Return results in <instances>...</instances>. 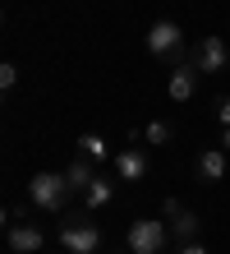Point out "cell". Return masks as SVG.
<instances>
[{"mask_svg":"<svg viewBox=\"0 0 230 254\" xmlns=\"http://www.w3.org/2000/svg\"><path fill=\"white\" fill-rule=\"evenodd\" d=\"M161 213L171 217L166 227H171V236H175L180 245L198 241V231H203V222H198V213H189V208H184V203H175V199H166V203H161Z\"/></svg>","mask_w":230,"mask_h":254,"instance_id":"5b68a950","label":"cell"},{"mask_svg":"<svg viewBox=\"0 0 230 254\" xmlns=\"http://www.w3.org/2000/svg\"><path fill=\"white\" fill-rule=\"evenodd\" d=\"M217 121L230 129V97H217Z\"/></svg>","mask_w":230,"mask_h":254,"instance_id":"2e32d148","label":"cell"},{"mask_svg":"<svg viewBox=\"0 0 230 254\" xmlns=\"http://www.w3.org/2000/svg\"><path fill=\"white\" fill-rule=\"evenodd\" d=\"M180 254H207V250L198 245V241H189V245H180Z\"/></svg>","mask_w":230,"mask_h":254,"instance_id":"e0dca14e","label":"cell"},{"mask_svg":"<svg viewBox=\"0 0 230 254\" xmlns=\"http://www.w3.org/2000/svg\"><path fill=\"white\" fill-rule=\"evenodd\" d=\"M115 176H120V181H143V176H147V157L138 153V148L115 153Z\"/></svg>","mask_w":230,"mask_h":254,"instance_id":"9c48e42d","label":"cell"},{"mask_svg":"<svg viewBox=\"0 0 230 254\" xmlns=\"http://www.w3.org/2000/svg\"><path fill=\"white\" fill-rule=\"evenodd\" d=\"M65 181H69L74 194H88L92 181H97V171H92V162H88V157H79V162H69V167H65Z\"/></svg>","mask_w":230,"mask_h":254,"instance_id":"30bf717a","label":"cell"},{"mask_svg":"<svg viewBox=\"0 0 230 254\" xmlns=\"http://www.w3.org/2000/svg\"><path fill=\"white\" fill-rule=\"evenodd\" d=\"M198 69L193 61H180L175 69H171V83H166V93H171V102H189L193 93H198Z\"/></svg>","mask_w":230,"mask_h":254,"instance_id":"52a82bcc","label":"cell"},{"mask_svg":"<svg viewBox=\"0 0 230 254\" xmlns=\"http://www.w3.org/2000/svg\"><path fill=\"white\" fill-rule=\"evenodd\" d=\"M193 171H198V181H221L226 176V148H207V153H198V162H193Z\"/></svg>","mask_w":230,"mask_h":254,"instance_id":"ba28073f","label":"cell"},{"mask_svg":"<svg viewBox=\"0 0 230 254\" xmlns=\"http://www.w3.org/2000/svg\"><path fill=\"white\" fill-rule=\"evenodd\" d=\"M166 241H171V227H166L161 217H138L129 227V250L134 254H161Z\"/></svg>","mask_w":230,"mask_h":254,"instance_id":"3957f363","label":"cell"},{"mask_svg":"<svg viewBox=\"0 0 230 254\" xmlns=\"http://www.w3.org/2000/svg\"><path fill=\"white\" fill-rule=\"evenodd\" d=\"M42 241H46V236H42L37 227H9V250H14V254H37Z\"/></svg>","mask_w":230,"mask_h":254,"instance_id":"8fae6325","label":"cell"},{"mask_svg":"<svg viewBox=\"0 0 230 254\" xmlns=\"http://www.w3.org/2000/svg\"><path fill=\"white\" fill-rule=\"evenodd\" d=\"M217 148H226V153H230V129H221V143Z\"/></svg>","mask_w":230,"mask_h":254,"instance_id":"ac0fdd59","label":"cell"},{"mask_svg":"<svg viewBox=\"0 0 230 254\" xmlns=\"http://www.w3.org/2000/svg\"><path fill=\"white\" fill-rule=\"evenodd\" d=\"M180 47H184L180 23H171V19H157V23L147 28V51H152V56H161V61L180 65Z\"/></svg>","mask_w":230,"mask_h":254,"instance_id":"277c9868","label":"cell"},{"mask_svg":"<svg viewBox=\"0 0 230 254\" xmlns=\"http://www.w3.org/2000/svg\"><path fill=\"white\" fill-rule=\"evenodd\" d=\"M69 181L65 176H55V171H37L33 181H28V199H33L42 213H65V199H69Z\"/></svg>","mask_w":230,"mask_h":254,"instance_id":"6da1fadb","label":"cell"},{"mask_svg":"<svg viewBox=\"0 0 230 254\" xmlns=\"http://www.w3.org/2000/svg\"><path fill=\"white\" fill-rule=\"evenodd\" d=\"M60 245H65V254H97L101 250V231H97V222H88V217H69L65 227H60Z\"/></svg>","mask_w":230,"mask_h":254,"instance_id":"7a4b0ae2","label":"cell"},{"mask_svg":"<svg viewBox=\"0 0 230 254\" xmlns=\"http://www.w3.org/2000/svg\"><path fill=\"white\" fill-rule=\"evenodd\" d=\"M111 199H115V185H111V181H101V176H97V181H92V190L83 194V203H88V208H106Z\"/></svg>","mask_w":230,"mask_h":254,"instance_id":"4fadbf2b","label":"cell"},{"mask_svg":"<svg viewBox=\"0 0 230 254\" xmlns=\"http://www.w3.org/2000/svg\"><path fill=\"white\" fill-rule=\"evenodd\" d=\"M79 157H88V162H106V157H111V143H106L101 134H79Z\"/></svg>","mask_w":230,"mask_h":254,"instance_id":"7c38bea8","label":"cell"},{"mask_svg":"<svg viewBox=\"0 0 230 254\" xmlns=\"http://www.w3.org/2000/svg\"><path fill=\"white\" fill-rule=\"evenodd\" d=\"M193 65L203 69V74H221L226 65H230V47H226V37H203V47L193 51Z\"/></svg>","mask_w":230,"mask_h":254,"instance_id":"8992f818","label":"cell"},{"mask_svg":"<svg viewBox=\"0 0 230 254\" xmlns=\"http://www.w3.org/2000/svg\"><path fill=\"white\" fill-rule=\"evenodd\" d=\"M14 83H19V65H0V88H14Z\"/></svg>","mask_w":230,"mask_h":254,"instance_id":"9a60e30c","label":"cell"},{"mask_svg":"<svg viewBox=\"0 0 230 254\" xmlns=\"http://www.w3.org/2000/svg\"><path fill=\"white\" fill-rule=\"evenodd\" d=\"M171 139H175V129L166 125V121H152V125L143 129V143H152V148H166Z\"/></svg>","mask_w":230,"mask_h":254,"instance_id":"5bb4252c","label":"cell"}]
</instances>
